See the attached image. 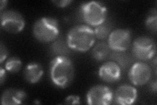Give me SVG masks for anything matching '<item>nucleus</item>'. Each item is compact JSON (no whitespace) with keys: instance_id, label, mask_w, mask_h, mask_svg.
Instances as JSON below:
<instances>
[{"instance_id":"nucleus-3","label":"nucleus","mask_w":157,"mask_h":105,"mask_svg":"<svg viewBox=\"0 0 157 105\" xmlns=\"http://www.w3.org/2000/svg\"><path fill=\"white\" fill-rule=\"evenodd\" d=\"M33 35L41 42H50L57 38L59 26L56 20L51 17H43L33 25Z\"/></svg>"},{"instance_id":"nucleus-8","label":"nucleus","mask_w":157,"mask_h":105,"mask_svg":"<svg viewBox=\"0 0 157 105\" xmlns=\"http://www.w3.org/2000/svg\"><path fill=\"white\" fill-rule=\"evenodd\" d=\"M108 37V46L115 51H124L130 46L131 37L129 30L117 29L111 32Z\"/></svg>"},{"instance_id":"nucleus-24","label":"nucleus","mask_w":157,"mask_h":105,"mask_svg":"<svg viewBox=\"0 0 157 105\" xmlns=\"http://www.w3.org/2000/svg\"><path fill=\"white\" fill-rule=\"evenodd\" d=\"M151 89L155 93H156V82L151 83Z\"/></svg>"},{"instance_id":"nucleus-11","label":"nucleus","mask_w":157,"mask_h":105,"mask_svg":"<svg viewBox=\"0 0 157 105\" xmlns=\"http://www.w3.org/2000/svg\"><path fill=\"white\" fill-rule=\"evenodd\" d=\"M137 91L130 85H122L117 88L115 95V101L119 104H133L137 99Z\"/></svg>"},{"instance_id":"nucleus-2","label":"nucleus","mask_w":157,"mask_h":105,"mask_svg":"<svg viewBox=\"0 0 157 105\" xmlns=\"http://www.w3.org/2000/svg\"><path fill=\"white\" fill-rule=\"evenodd\" d=\"M95 34L86 25H77L69 31L67 36L68 47L77 51H86L94 45Z\"/></svg>"},{"instance_id":"nucleus-1","label":"nucleus","mask_w":157,"mask_h":105,"mask_svg":"<svg viewBox=\"0 0 157 105\" xmlns=\"http://www.w3.org/2000/svg\"><path fill=\"white\" fill-rule=\"evenodd\" d=\"M50 76L56 86L66 87L71 83L74 76V67L72 62L64 56H57L51 63Z\"/></svg>"},{"instance_id":"nucleus-15","label":"nucleus","mask_w":157,"mask_h":105,"mask_svg":"<svg viewBox=\"0 0 157 105\" xmlns=\"http://www.w3.org/2000/svg\"><path fill=\"white\" fill-rule=\"evenodd\" d=\"M111 30L110 25L107 22H103L102 24L96 26L94 30L95 37L100 39H103L109 36Z\"/></svg>"},{"instance_id":"nucleus-5","label":"nucleus","mask_w":157,"mask_h":105,"mask_svg":"<svg viewBox=\"0 0 157 105\" xmlns=\"http://www.w3.org/2000/svg\"><path fill=\"white\" fill-rule=\"evenodd\" d=\"M132 52L136 57L140 60L147 61L151 59L156 52L155 42L149 37L137 38L133 43Z\"/></svg>"},{"instance_id":"nucleus-6","label":"nucleus","mask_w":157,"mask_h":105,"mask_svg":"<svg viewBox=\"0 0 157 105\" xmlns=\"http://www.w3.org/2000/svg\"><path fill=\"white\" fill-rule=\"evenodd\" d=\"M113 99V93L111 89L105 86L98 85L92 87L86 95L88 104L91 105H107Z\"/></svg>"},{"instance_id":"nucleus-10","label":"nucleus","mask_w":157,"mask_h":105,"mask_svg":"<svg viewBox=\"0 0 157 105\" xmlns=\"http://www.w3.org/2000/svg\"><path fill=\"white\" fill-rule=\"evenodd\" d=\"M98 74L102 80L105 82H115L119 80L121 78V67L115 62H107L100 68Z\"/></svg>"},{"instance_id":"nucleus-9","label":"nucleus","mask_w":157,"mask_h":105,"mask_svg":"<svg viewBox=\"0 0 157 105\" xmlns=\"http://www.w3.org/2000/svg\"><path fill=\"white\" fill-rule=\"evenodd\" d=\"M151 76V68L144 63H137L132 67L129 72V78L136 86H143L149 81Z\"/></svg>"},{"instance_id":"nucleus-14","label":"nucleus","mask_w":157,"mask_h":105,"mask_svg":"<svg viewBox=\"0 0 157 105\" xmlns=\"http://www.w3.org/2000/svg\"><path fill=\"white\" fill-rule=\"evenodd\" d=\"M109 51L110 48L108 44L101 42L98 43L93 49L92 55L97 61H103L109 55Z\"/></svg>"},{"instance_id":"nucleus-17","label":"nucleus","mask_w":157,"mask_h":105,"mask_svg":"<svg viewBox=\"0 0 157 105\" xmlns=\"http://www.w3.org/2000/svg\"><path fill=\"white\" fill-rule=\"evenodd\" d=\"M156 21H157L156 11V9H153L148 14V16H147L146 18L145 25L147 28L155 33L156 32Z\"/></svg>"},{"instance_id":"nucleus-22","label":"nucleus","mask_w":157,"mask_h":105,"mask_svg":"<svg viewBox=\"0 0 157 105\" xmlns=\"http://www.w3.org/2000/svg\"><path fill=\"white\" fill-rule=\"evenodd\" d=\"M5 79H6V71L3 68H1V69H0V81H1V84L3 83Z\"/></svg>"},{"instance_id":"nucleus-12","label":"nucleus","mask_w":157,"mask_h":105,"mask_svg":"<svg viewBox=\"0 0 157 105\" xmlns=\"http://www.w3.org/2000/svg\"><path fill=\"white\" fill-rule=\"evenodd\" d=\"M26 97V94L22 90L8 89L2 94V104L3 105L18 104L22 103Z\"/></svg>"},{"instance_id":"nucleus-7","label":"nucleus","mask_w":157,"mask_h":105,"mask_svg":"<svg viewBox=\"0 0 157 105\" xmlns=\"http://www.w3.org/2000/svg\"><path fill=\"white\" fill-rule=\"evenodd\" d=\"M2 28L5 30L16 34L21 32L25 25L23 17L14 11H6L1 14Z\"/></svg>"},{"instance_id":"nucleus-23","label":"nucleus","mask_w":157,"mask_h":105,"mask_svg":"<svg viewBox=\"0 0 157 105\" xmlns=\"http://www.w3.org/2000/svg\"><path fill=\"white\" fill-rule=\"evenodd\" d=\"M7 3V1H3V0H2V1L0 2V9L2 10L6 6Z\"/></svg>"},{"instance_id":"nucleus-16","label":"nucleus","mask_w":157,"mask_h":105,"mask_svg":"<svg viewBox=\"0 0 157 105\" xmlns=\"http://www.w3.org/2000/svg\"><path fill=\"white\" fill-rule=\"evenodd\" d=\"M21 67L22 62L21 60L17 57H11L9 59L6 64V68L7 71L13 73L18 72Z\"/></svg>"},{"instance_id":"nucleus-18","label":"nucleus","mask_w":157,"mask_h":105,"mask_svg":"<svg viewBox=\"0 0 157 105\" xmlns=\"http://www.w3.org/2000/svg\"><path fill=\"white\" fill-rule=\"evenodd\" d=\"M52 49L53 53L55 54H60L61 56H63L62 54L66 53L67 51L66 46L61 41H57L54 43L52 46Z\"/></svg>"},{"instance_id":"nucleus-4","label":"nucleus","mask_w":157,"mask_h":105,"mask_svg":"<svg viewBox=\"0 0 157 105\" xmlns=\"http://www.w3.org/2000/svg\"><path fill=\"white\" fill-rule=\"evenodd\" d=\"M81 12L85 21L94 26L104 22L107 15V9L97 2L83 3L81 7Z\"/></svg>"},{"instance_id":"nucleus-19","label":"nucleus","mask_w":157,"mask_h":105,"mask_svg":"<svg viewBox=\"0 0 157 105\" xmlns=\"http://www.w3.org/2000/svg\"><path fill=\"white\" fill-rule=\"evenodd\" d=\"M66 102L67 104H80L79 101V97L75 95H71L68 97L66 100Z\"/></svg>"},{"instance_id":"nucleus-13","label":"nucleus","mask_w":157,"mask_h":105,"mask_svg":"<svg viewBox=\"0 0 157 105\" xmlns=\"http://www.w3.org/2000/svg\"><path fill=\"white\" fill-rule=\"evenodd\" d=\"M43 74L42 67L39 64H29L24 70V76L26 80L31 83H35L41 79Z\"/></svg>"},{"instance_id":"nucleus-20","label":"nucleus","mask_w":157,"mask_h":105,"mask_svg":"<svg viewBox=\"0 0 157 105\" xmlns=\"http://www.w3.org/2000/svg\"><path fill=\"white\" fill-rule=\"evenodd\" d=\"M0 52H1V53H0V56H1L0 57V62L2 63L4 60L7 58V49L3 46V44L1 45V50H0Z\"/></svg>"},{"instance_id":"nucleus-21","label":"nucleus","mask_w":157,"mask_h":105,"mask_svg":"<svg viewBox=\"0 0 157 105\" xmlns=\"http://www.w3.org/2000/svg\"><path fill=\"white\" fill-rule=\"evenodd\" d=\"M54 3L56 4V6H58V7H66L67 6H68L69 4L71 3V1L70 0H63V1H55L53 2Z\"/></svg>"}]
</instances>
